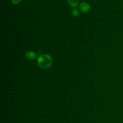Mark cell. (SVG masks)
Segmentation results:
<instances>
[{
	"label": "cell",
	"instance_id": "1",
	"mask_svg": "<svg viewBox=\"0 0 123 123\" xmlns=\"http://www.w3.org/2000/svg\"><path fill=\"white\" fill-rule=\"evenodd\" d=\"M38 66L43 69H47L52 64V59L51 57L48 54H43L39 56L37 60Z\"/></svg>",
	"mask_w": 123,
	"mask_h": 123
},
{
	"label": "cell",
	"instance_id": "6",
	"mask_svg": "<svg viewBox=\"0 0 123 123\" xmlns=\"http://www.w3.org/2000/svg\"><path fill=\"white\" fill-rule=\"evenodd\" d=\"M22 0H12V3L14 4H16L19 3Z\"/></svg>",
	"mask_w": 123,
	"mask_h": 123
},
{
	"label": "cell",
	"instance_id": "2",
	"mask_svg": "<svg viewBox=\"0 0 123 123\" xmlns=\"http://www.w3.org/2000/svg\"><path fill=\"white\" fill-rule=\"evenodd\" d=\"M79 9L83 12H87L90 10V6L87 3L84 2L79 4Z\"/></svg>",
	"mask_w": 123,
	"mask_h": 123
},
{
	"label": "cell",
	"instance_id": "5",
	"mask_svg": "<svg viewBox=\"0 0 123 123\" xmlns=\"http://www.w3.org/2000/svg\"><path fill=\"white\" fill-rule=\"evenodd\" d=\"M72 14L74 17H78L79 15V11L77 8H74L72 10Z\"/></svg>",
	"mask_w": 123,
	"mask_h": 123
},
{
	"label": "cell",
	"instance_id": "4",
	"mask_svg": "<svg viewBox=\"0 0 123 123\" xmlns=\"http://www.w3.org/2000/svg\"><path fill=\"white\" fill-rule=\"evenodd\" d=\"M67 2L68 4L73 7H76L79 3L78 0H67Z\"/></svg>",
	"mask_w": 123,
	"mask_h": 123
},
{
	"label": "cell",
	"instance_id": "3",
	"mask_svg": "<svg viewBox=\"0 0 123 123\" xmlns=\"http://www.w3.org/2000/svg\"><path fill=\"white\" fill-rule=\"evenodd\" d=\"M26 58L29 60H34L37 57V54L32 51H28L25 54Z\"/></svg>",
	"mask_w": 123,
	"mask_h": 123
}]
</instances>
